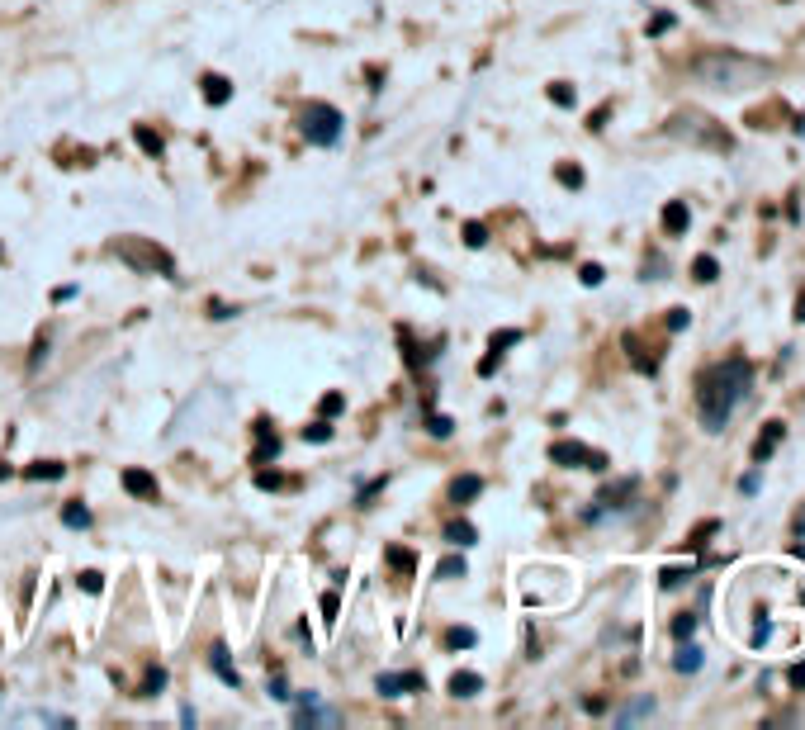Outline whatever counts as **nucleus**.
<instances>
[{"mask_svg":"<svg viewBox=\"0 0 805 730\" xmlns=\"http://www.w3.org/2000/svg\"><path fill=\"white\" fill-rule=\"evenodd\" d=\"M753 384V365L744 361V356H725V361L706 365L697 375V413H701V427L706 432H725V422H730L734 403L749 394Z\"/></svg>","mask_w":805,"mask_h":730,"instance_id":"nucleus-1","label":"nucleus"},{"mask_svg":"<svg viewBox=\"0 0 805 730\" xmlns=\"http://www.w3.org/2000/svg\"><path fill=\"white\" fill-rule=\"evenodd\" d=\"M692 72H697L706 86H716V91H739V86H758V81H768L772 62L749 57V53H706V57H697V67H692Z\"/></svg>","mask_w":805,"mask_h":730,"instance_id":"nucleus-2","label":"nucleus"},{"mask_svg":"<svg viewBox=\"0 0 805 730\" xmlns=\"http://www.w3.org/2000/svg\"><path fill=\"white\" fill-rule=\"evenodd\" d=\"M114 256L143 275H176V256L166 247H157L152 238H119L114 242Z\"/></svg>","mask_w":805,"mask_h":730,"instance_id":"nucleus-3","label":"nucleus"},{"mask_svg":"<svg viewBox=\"0 0 805 730\" xmlns=\"http://www.w3.org/2000/svg\"><path fill=\"white\" fill-rule=\"evenodd\" d=\"M341 128H346V119H341L337 105H327V100H308L304 110V138L313 147H332L341 138Z\"/></svg>","mask_w":805,"mask_h":730,"instance_id":"nucleus-4","label":"nucleus"},{"mask_svg":"<svg viewBox=\"0 0 805 730\" xmlns=\"http://www.w3.org/2000/svg\"><path fill=\"white\" fill-rule=\"evenodd\" d=\"M550 460L555 465H569V470H607V456L583 446V441H555L550 446Z\"/></svg>","mask_w":805,"mask_h":730,"instance_id":"nucleus-5","label":"nucleus"},{"mask_svg":"<svg viewBox=\"0 0 805 730\" xmlns=\"http://www.w3.org/2000/svg\"><path fill=\"white\" fill-rule=\"evenodd\" d=\"M787 441V422L782 418H772V422H763V432H758V441H753V465H763V460H772V451Z\"/></svg>","mask_w":805,"mask_h":730,"instance_id":"nucleus-6","label":"nucleus"},{"mask_svg":"<svg viewBox=\"0 0 805 730\" xmlns=\"http://www.w3.org/2000/svg\"><path fill=\"white\" fill-rule=\"evenodd\" d=\"M375 688L384 697H403V693H422L427 683H422V674H412V669H408V674H379Z\"/></svg>","mask_w":805,"mask_h":730,"instance_id":"nucleus-7","label":"nucleus"},{"mask_svg":"<svg viewBox=\"0 0 805 730\" xmlns=\"http://www.w3.org/2000/svg\"><path fill=\"white\" fill-rule=\"evenodd\" d=\"M626 498H635V479H616L611 489H602V508H592V517H602V512H611V508H626Z\"/></svg>","mask_w":805,"mask_h":730,"instance_id":"nucleus-8","label":"nucleus"},{"mask_svg":"<svg viewBox=\"0 0 805 730\" xmlns=\"http://www.w3.org/2000/svg\"><path fill=\"white\" fill-rule=\"evenodd\" d=\"M687 223H692V209H687L682 200H668V204H663V233L682 238V233H687Z\"/></svg>","mask_w":805,"mask_h":730,"instance_id":"nucleus-9","label":"nucleus"},{"mask_svg":"<svg viewBox=\"0 0 805 730\" xmlns=\"http://www.w3.org/2000/svg\"><path fill=\"white\" fill-rule=\"evenodd\" d=\"M199 86H204V100H209V105H228V100H233V81H228V76L209 72Z\"/></svg>","mask_w":805,"mask_h":730,"instance_id":"nucleus-10","label":"nucleus"},{"mask_svg":"<svg viewBox=\"0 0 805 730\" xmlns=\"http://www.w3.org/2000/svg\"><path fill=\"white\" fill-rule=\"evenodd\" d=\"M124 489L133 498H157V479L147 475V470H124Z\"/></svg>","mask_w":805,"mask_h":730,"instance_id":"nucleus-11","label":"nucleus"},{"mask_svg":"<svg viewBox=\"0 0 805 730\" xmlns=\"http://www.w3.org/2000/svg\"><path fill=\"white\" fill-rule=\"evenodd\" d=\"M701 664H706V655H701L697 645H687V640H682V650L673 655V669H678V674H697Z\"/></svg>","mask_w":805,"mask_h":730,"instance_id":"nucleus-12","label":"nucleus"},{"mask_svg":"<svg viewBox=\"0 0 805 730\" xmlns=\"http://www.w3.org/2000/svg\"><path fill=\"white\" fill-rule=\"evenodd\" d=\"M479 493H483L479 475H460L455 484H450V498H455V503H469V498H479Z\"/></svg>","mask_w":805,"mask_h":730,"instance_id":"nucleus-13","label":"nucleus"},{"mask_svg":"<svg viewBox=\"0 0 805 730\" xmlns=\"http://www.w3.org/2000/svg\"><path fill=\"white\" fill-rule=\"evenodd\" d=\"M512 342H521V332L517 328H507V332H498L493 337V356L479 365V375H493V365H498V356H502V347H512Z\"/></svg>","mask_w":805,"mask_h":730,"instance_id":"nucleus-14","label":"nucleus"},{"mask_svg":"<svg viewBox=\"0 0 805 730\" xmlns=\"http://www.w3.org/2000/svg\"><path fill=\"white\" fill-rule=\"evenodd\" d=\"M209 664H214V674L223 678V683H233V688H237V683H242V678H237V669H233V664H228V650H223V645H214V655H209Z\"/></svg>","mask_w":805,"mask_h":730,"instance_id":"nucleus-15","label":"nucleus"},{"mask_svg":"<svg viewBox=\"0 0 805 730\" xmlns=\"http://www.w3.org/2000/svg\"><path fill=\"white\" fill-rule=\"evenodd\" d=\"M450 693H455V697H474V693H483V678H479V674H469V669H465V674H455V678H450Z\"/></svg>","mask_w":805,"mask_h":730,"instance_id":"nucleus-16","label":"nucleus"},{"mask_svg":"<svg viewBox=\"0 0 805 730\" xmlns=\"http://www.w3.org/2000/svg\"><path fill=\"white\" fill-rule=\"evenodd\" d=\"M692 275H697L701 285H711V280L720 275V261L716 256H697V261H692Z\"/></svg>","mask_w":805,"mask_h":730,"instance_id":"nucleus-17","label":"nucleus"},{"mask_svg":"<svg viewBox=\"0 0 805 730\" xmlns=\"http://www.w3.org/2000/svg\"><path fill=\"white\" fill-rule=\"evenodd\" d=\"M24 475L29 479H62L67 475V465H57V460H38V465H29Z\"/></svg>","mask_w":805,"mask_h":730,"instance_id":"nucleus-18","label":"nucleus"},{"mask_svg":"<svg viewBox=\"0 0 805 730\" xmlns=\"http://www.w3.org/2000/svg\"><path fill=\"white\" fill-rule=\"evenodd\" d=\"M446 541H450V546H474V527H469V522H450Z\"/></svg>","mask_w":805,"mask_h":730,"instance_id":"nucleus-19","label":"nucleus"},{"mask_svg":"<svg viewBox=\"0 0 805 730\" xmlns=\"http://www.w3.org/2000/svg\"><path fill=\"white\" fill-rule=\"evenodd\" d=\"M716 531H720V522H716V517H711V522H701V527L692 531V536H687V546H692V550H701V546H706V541H711V536H716Z\"/></svg>","mask_w":805,"mask_h":730,"instance_id":"nucleus-20","label":"nucleus"},{"mask_svg":"<svg viewBox=\"0 0 805 730\" xmlns=\"http://www.w3.org/2000/svg\"><path fill=\"white\" fill-rule=\"evenodd\" d=\"M692 574H697V569H663V574H659V588H682L687 579H692Z\"/></svg>","mask_w":805,"mask_h":730,"instance_id":"nucleus-21","label":"nucleus"},{"mask_svg":"<svg viewBox=\"0 0 805 730\" xmlns=\"http://www.w3.org/2000/svg\"><path fill=\"white\" fill-rule=\"evenodd\" d=\"M62 522H67V527H90V512L81 508V503H67V508H62Z\"/></svg>","mask_w":805,"mask_h":730,"instance_id":"nucleus-22","label":"nucleus"},{"mask_svg":"<svg viewBox=\"0 0 805 730\" xmlns=\"http://www.w3.org/2000/svg\"><path fill=\"white\" fill-rule=\"evenodd\" d=\"M768 636H772V621H768V612H758V621H753V650H763Z\"/></svg>","mask_w":805,"mask_h":730,"instance_id":"nucleus-23","label":"nucleus"},{"mask_svg":"<svg viewBox=\"0 0 805 730\" xmlns=\"http://www.w3.org/2000/svg\"><path fill=\"white\" fill-rule=\"evenodd\" d=\"M692 631H697V617H692V612H682V617L673 621V640H692Z\"/></svg>","mask_w":805,"mask_h":730,"instance_id":"nucleus-24","label":"nucleus"},{"mask_svg":"<svg viewBox=\"0 0 805 730\" xmlns=\"http://www.w3.org/2000/svg\"><path fill=\"white\" fill-rule=\"evenodd\" d=\"M436 574H441V579H465V560H455V555H450V560H441Z\"/></svg>","mask_w":805,"mask_h":730,"instance_id":"nucleus-25","label":"nucleus"},{"mask_svg":"<svg viewBox=\"0 0 805 730\" xmlns=\"http://www.w3.org/2000/svg\"><path fill=\"white\" fill-rule=\"evenodd\" d=\"M673 24H678V19H673V15H668V10H659V15H654V19H649V34H654V38H659V34H668V29H673Z\"/></svg>","mask_w":805,"mask_h":730,"instance_id":"nucleus-26","label":"nucleus"},{"mask_svg":"<svg viewBox=\"0 0 805 730\" xmlns=\"http://www.w3.org/2000/svg\"><path fill=\"white\" fill-rule=\"evenodd\" d=\"M550 100L569 110V105H573V86H564V81H555V86H550Z\"/></svg>","mask_w":805,"mask_h":730,"instance_id":"nucleus-27","label":"nucleus"},{"mask_svg":"<svg viewBox=\"0 0 805 730\" xmlns=\"http://www.w3.org/2000/svg\"><path fill=\"white\" fill-rule=\"evenodd\" d=\"M465 242L469 247H483V242H488V228H483V223H465Z\"/></svg>","mask_w":805,"mask_h":730,"instance_id":"nucleus-28","label":"nucleus"},{"mask_svg":"<svg viewBox=\"0 0 805 730\" xmlns=\"http://www.w3.org/2000/svg\"><path fill=\"white\" fill-rule=\"evenodd\" d=\"M161 688H166V669H152V674H147V683H143V697L161 693Z\"/></svg>","mask_w":805,"mask_h":730,"instance_id":"nucleus-29","label":"nucleus"},{"mask_svg":"<svg viewBox=\"0 0 805 730\" xmlns=\"http://www.w3.org/2000/svg\"><path fill=\"white\" fill-rule=\"evenodd\" d=\"M138 143H143V152H152V157H161V138H157V133H147V128H138Z\"/></svg>","mask_w":805,"mask_h":730,"instance_id":"nucleus-30","label":"nucleus"},{"mask_svg":"<svg viewBox=\"0 0 805 730\" xmlns=\"http://www.w3.org/2000/svg\"><path fill=\"white\" fill-rule=\"evenodd\" d=\"M559 181L569 185V190H578V185H583V171H578V166H559Z\"/></svg>","mask_w":805,"mask_h":730,"instance_id":"nucleus-31","label":"nucleus"},{"mask_svg":"<svg viewBox=\"0 0 805 730\" xmlns=\"http://www.w3.org/2000/svg\"><path fill=\"white\" fill-rule=\"evenodd\" d=\"M81 588H86V593H100V588H105V574L86 569V574H81Z\"/></svg>","mask_w":805,"mask_h":730,"instance_id":"nucleus-32","label":"nucleus"},{"mask_svg":"<svg viewBox=\"0 0 805 730\" xmlns=\"http://www.w3.org/2000/svg\"><path fill=\"white\" fill-rule=\"evenodd\" d=\"M649 712H654V702L644 697V702H635V707H630V712L621 716V721H626V726H630V721H640V716H649Z\"/></svg>","mask_w":805,"mask_h":730,"instance_id":"nucleus-33","label":"nucleus"},{"mask_svg":"<svg viewBox=\"0 0 805 730\" xmlns=\"http://www.w3.org/2000/svg\"><path fill=\"white\" fill-rule=\"evenodd\" d=\"M304 437L308 441H332V427H327V422H313V427H304Z\"/></svg>","mask_w":805,"mask_h":730,"instance_id":"nucleus-34","label":"nucleus"},{"mask_svg":"<svg viewBox=\"0 0 805 730\" xmlns=\"http://www.w3.org/2000/svg\"><path fill=\"white\" fill-rule=\"evenodd\" d=\"M389 565L403 569V574H412V555H408V550H389Z\"/></svg>","mask_w":805,"mask_h":730,"instance_id":"nucleus-35","label":"nucleus"},{"mask_svg":"<svg viewBox=\"0 0 805 730\" xmlns=\"http://www.w3.org/2000/svg\"><path fill=\"white\" fill-rule=\"evenodd\" d=\"M687 323H692V313H687V309H673V313H668V328H673V332H682Z\"/></svg>","mask_w":805,"mask_h":730,"instance_id":"nucleus-36","label":"nucleus"},{"mask_svg":"<svg viewBox=\"0 0 805 730\" xmlns=\"http://www.w3.org/2000/svg\"><path fill=\"white\" fill-rule=\"evenodd\" d=\"M337 593H322V612H327V621H337Z\"/></svg>","mask_w":805,"mask_h":730,"instance_id":"nucleus-37","label":"nucleus"},{"mask_svg":"<svg viewBox=\"0 0 805 730\" xmlns=\"http://www.w3.org/2000/svg\"><path fill=\"white\" fill-rule=\"evenodd\" d=\"M578 275H583V285H602V266H583Z\"/></svg>","mask_w":805,"mask_h":730,"instance_id":"nucleus-38","label":"nucleus"},{"mask_svg":"<svg viewBox=\"0 0 805 730\" xmlns=\"http://www.w3.org/2000/svg\"><path fill=\"white\" fill-rule=\"evenodd\" d=\"M450 645H474V631H450Z\"/></svg>","mask_w":805,"mask_h":730,"instance_id":"nucleus-39","label":"nucleus"},{"mask_svg":"<svg viewBox=\"0 0 805 730\" xmlns=\"http://www.w3.org/2000/svg\"><path fill=\"white\" fill-rule=\"evenodd\" d=\"M791 688H805V664H791Z\"/></svg>","mask_w":805,"mask_h":730,"instance_id":"nucleus-40","label":"nucleus"},{"mask_svg":"<svg viewBox=\"0 0 805 730\" xmlns=\"http://www.w3.org/2000/svg\"><path fill=\"white\" fill-rule=\"evenodd\" d=\"M337 408H341V394H327V399H322V413H327V418H332Z\"/></svg>","mask_w":805,"mask_h":730,"instance_id":"nucleus-41","label":"nucleus"},{"mask_svg":"<svg viewBox=\"0 0 805 730\" xmlns=\"http://www.w3.org/2000/svg\"><path fill=\"white\" fill-rule=\"evenodd\" d=\"M758 484H763L758 475H744V479H739V489H744V493H758Z\"/></svg>","mask_w":805,"mask_h":730,"instance_id":"nucleus-42","label":"nucleus"},{"mask_svg":"<svg viewBox=\"0 0 805 730\" xmlns=\"http://www.w3.org/2000/svg\"><path fill=\"white\" fill-rule=\"evenodd\" d=\"M796 323H805V290L796 294Z\"/></svg>","mask_w":805,"mask_h":730,"instance_id":"nucleus-43","label":"nucleus"},{"mask_svg":"<svg viewBox=\"0 0 805 730\" xmlns=\"http://www.w3.org/2000/svg\"><path fill=\"white\" fill-rule=\"evenodd\" d=\"M796 536H805V508L796 512Z\"/></svg>","mask_w":805,"mask_h":730,"instance_id":"nucleus-44","label":"nucleus"},{"mask_svg":"<svg viewBox=\"0 0 805 730\" xmlns=\"http://www.w3.org/2000/svg\"><path fill=\"white\" fill-rule=\"evenodd\" d=\"M791 128H796V133H801V138H805V114H796V124H791Z\"/></svg>","mask_w":805,"mask_h":730,"instance_id":"nucleus-45","label":"nucleus"}]
</instances>
